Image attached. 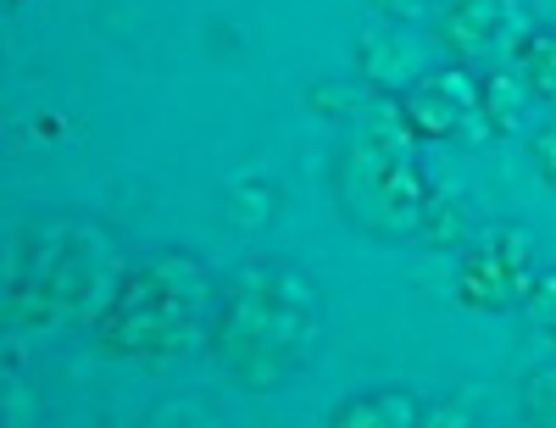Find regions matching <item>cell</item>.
Segmentation results:
<instances>
[{
	"instance_id": "1",
	"label": "cell",
	"mask_w": 556,
	"mask_h": 428,
	"mask_svg": "<svg viewBox=\"0 0 556 428\" xmlns=\"http://www.w3.org/2000/svg\"><path fill=\"white\" fill-rule=\"evenodd\" d=\"M112 228L84 212H34L7 240V323L12 328H96L123 284Z\"/></svg>"
},
{
	"instance_id": "2",
	"label": "cell",
	"mask_w": 556,
	"mask_h": 428,
	"mask_svg": "<svg viewBox=\"0 0 556 428\" xmlns=\"http://www.w3.org/2000/svg\"><path fill=\"white\" fill-rule=\"evenodd\" d=\"M317 345V290L290 262H245L217 284L206 356L245 395H273Z\"/></svg>"
},
{
	"instance_id": "3",
	"label": "cell",
	"mask_w": 556,
	"mask_h": 428,
	"mask_svg": "<svg viewBox=\"0 0 556 428\" xmlns=\"http://www.w3.org/2000/svg\"><path fill=\"white\" fill-rule=\"evenodd\" d=\"M212 306H217L212 267L190 251H156L123 273L112 306L96 323V345L112 362H139V367L184 362L206 345Z\"/></svg>"
},
{
	"instance_id": "4",
	"label": "cell",
	"mask_w": 556,
	"mask_h": 428,
	"mask_svg": "<svg viewBox=\"0 0 556 428\" xmlns=\"http://www.w3.org/2000/svg\"><path fill=\"white\" fill-rule=\"evenodd\" d=\"M334 206L345 212V223L367 240H417L429 212L434 184L424 173V162L412 156L406 139H384V134H356L334 156Z\"/></svg>"
},
{
	"instance_id": "5",
	"label": "cell",
	"mask_w": 556,
	"mask_h": 428,
	"mask_svg": "<svg viewBox=\"0 0 556 428\" xmlns=\"http://www.w3.org/2000/svg\"><path fill=\"white\" fill-rule=\"evenodd\" d=\"M534 278V246L523 228H495V234H473L462 246V273H456V301L468 312L501 317L513 312Z\"/></svg>"
},
{
	"instance_id": "6",
	"label": "cell",
	"mask_w": 556,
	"mask_h": 428,
	"mask_svg": "<svg viewBox=\"0 0 556 428\" xmlns=\"http://www.w3.org/2000/svg\"><path fill=\"white\" fill-rule=\"evenodd\" d=\"M395 112L406 123L412 139H424V146H440V139H456L468 128V117L479 112V84L462 78V67L451 73H424L417 84H406L395 95Z\"/></svg>"
},
{
	"instance_id": "7",
	"label": "cell",
	"mask_w": 556,
	"mask_h": 428,
	"mask_svg": "<svg viewBox=\"0 0 556 428\" xmlns=\"http://www.w3.org/2000/svg\"><path fill=\"white\" fill-rule=\"evenodd\" d=\"M518 28V0H445L434 34L456 62H484L495 56Z\"/></svg>"
},
{
	"instance_id": "8",
	"label": "cell",
	"mask_w": 556,
	"mask_h": 428,
	"mask_svg": "<svg viewBox=\"0 0 556 428\" xmlns=\"http://www.w3.org/2000/svg\"><path fill=\"white\" fill-rule=\"evenodd\" d=\"M417 423H424V401L406 390H367L329 412V428H417Z\"/></svg>"
},
{
	"instance_id": "9",
	"label": "cell",
	"mask_w": 556,
	"mask_h": 428,
	"mask_svg": "<svg viewBox=\"0 0 556 428\" xmlns=\"http://www.w3.org/2000/svg\"><path fill=\"white\" fill-rule=\"evenodd\" d=\"M513 78L523 84L529 101L556 106V28H529L513 45Z\"/></svg>"
},
{
	"instance_id": "10",
	"label": "cell",
	"mask_w": 556,
	"mask_h": 428,
	"mask_svg": "<svg viewBox=\"0 0 556 428\" xmlns=\"http://www.w3.org/2000/svg\"><path fill=\"white\" fill-rule=\"evenodd\" d=\"M473 206L462 196H429V212H424V228H417V240L429 251H462L473 240Z\"/></svg>"
},
{
	"instance_id": "11",
	"label": "cell",
	"mask_w": 556,
	"mask_h": 428,
	"mask_svg": "<svg viewBox=\"0 0 556 428\" xmlns=\"http://www.w3.org/2000/svg\"><path fill=\"white\" fill-rule=\"evenodd\" d=\"M362 73H367V84H379L390 95H401L406 84L424 78L406 45L401 39H384V34H362Z\"/></svg>"
},
{
	"instance_id": "12",
	"label": "cell",
	"mask_w": 556,
	"mask_h": 428,
	"mask_svg": "<svg viewBox=\"0 0 556 428\" xmlns=\"http://www.w3.org/2000/svg\"><path fill=\"white\" fill-rule=\"evenodd\" d=\"M523 101H529V95H523V84H518L513 73H506V78H484V84H479V112L490 117V128H513V123H518V112H523Z\"/></svg>"
},
{
	"instance_id": "13",
	"label": "cell",
	"mask_w": 556,
	"mask_h": 428,
	"mask_svg": "<svg viewBox=\"0 0 556 428\" xmlns=\"http://www.w3.org/2000/svg\"><path fill=\"white\" fill-rule=\"evenodd\" d=\"M523 417L556 428V367H540L523 378Z\"/></svg>"
},
{
	"instance_id": "14",
	"label": "cell",
	"mask_w": 556,
	"mask_h": 428,
	"mask_svg": "<svg viewBox=\"0 0 556 428\" xmlns=\"http://www.w3.org/2000/svg\"><path fill=\"white\" fill-rule=\"evenodd\" d=\"M518 306H523V312H529L540 328H551V323H556V273H534Z\"/></svg>"
},
{
	"instance_id": "15",
	"label": "cell",
	"mask_w": 556,
	"mask_h": 428,
	"mask_svg": "<svg viewBox=\"0 0 556 428\" xmlns=\"http://www.w3.org/2000/svg\"><path fill=\"white\" fill-rule=\"evenodd\" d=\"M529 156H534L540 178L556 189V117H551L545 128H534V139H529Z\"/></svg>"
},
{
	"instance_id": "16",
	"label": "cell",
	"mask_w": 556,
	"mask_h": 428,
	"mask_svg": "<svg viewBox=\"0 0 556 428\" xmlns=\"http://www.w3.org/2000/svg\"><path fill=\"white\" fill-rule=\"evenodd\" d=\"M367 7H374L384 23H417V17L434 7V0H367Z\"/></svg>"
},
{
	"instance_id": "17",
	"label": "cell",
	"mask_w": 556,
	"mask_h": 428,
	"mask_svg": "<svg viewBox=\"0 0 556 428\" xmlns=\"http://www.w3.org/2000/svg\"><path fill=\"white\" fill-rule=\"evenodd\" d=\"M545 340H551V351H556V323H551V328H545Z\"/></svg>"
}]
</instances>
